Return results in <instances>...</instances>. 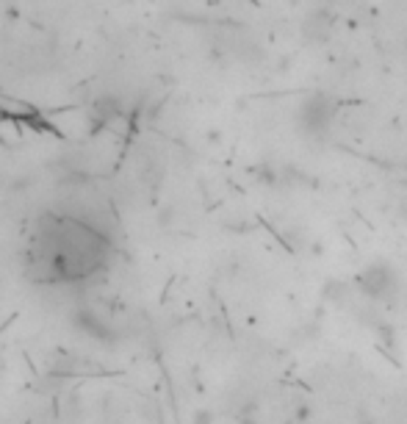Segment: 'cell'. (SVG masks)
<instances>
[{
	"label": "cell",
	"instance_id": "obj_1",
	"mask_svg": "<svg viewBox=\"0 0 407 424\" xmlns=\"http://www.w3.org/2000/svg\"><path fill=\"white\" fill-rule=\"evenodd\" d=\"M28 258L37 281L78 283L105 266L108 238L81 219L45 217L34 233Z\"/></svg>",
	"mask_w": 407,
	"mask_h": 424
},
{
	"label": "cell",
	"instance_id": "obj_2",
	"mask_svg": "<svg viewBox=\"0 0 407 424\" xmlns=\"http://www.w3.org/2000/svg\"><path fill=\"white\" fill-rule=\"evenodd\" d=\"M332 114H335V103L327 94H314L299 108V125L308 134H321L332 122Z\"/></svg>",
	"mask_w": 407,
	"mask_h": 424
}]
</instances>
